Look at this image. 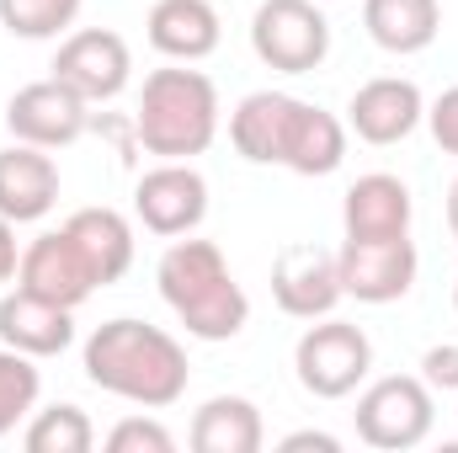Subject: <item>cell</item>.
<instances>
[{
    "label": "cell",
    "instance_id": "obj_2",
    "mask_svg": "<svg viewBox=\"0 0 458 453\" xmlns=\"http://www.w3.org/2000/svg\"><path fill=\"white\" fill-rule=\"evenodd\" d=\"M155 283H160V299L171 304V315L198 341H229L250 321V299L234 283L225 251L214 240L176 235L155 267Z\"/></svg>",
    "mask_w": 458,
    "mask_h": 453
},
{
    "label": "cell",
    "instance_id": "obj_19",
    "mask_svg": "<svg viewBox=\"0 0 458 453\" xmlns=\"http://www.w3.org/2000/svg\"><path fill=\"white\" fill-rule=\"evenodd\" d=\"M362 27L384 54H421L443 32L437 0H362Z\"/></svg>",
    "mask_w": 458,
    "mask_h": 453
},
{
    "label": "cell",
    "instance_id": "obj_14",
    "mask_svg": "<svg viewBox=\"0 0 458 453\" xmlns=\"http://www.w3.org/2000/svg\"><path fill=\"white\" fill-rule=\"evenodd\" d=\"M421 117H427L421 86L416 81H400V75H378V81L357 86V97L346 102V128L362 144H378V150L411 139Z\"/></svg>",
    "mask_w": 458,
    "mask_h": 453
},
{
    "label": "cell",
    "instance_id": "obj_29",
    "mask_svg": "<svg viewBox=\"0 0 458 453\" xmlns=\"http://www.w3.org/2000/svg\"><path fill=\"white\" fill-rule=\"evenodd\" d=\"M283 453H342V438H331V432H288L283 443H277Z\"/></svg>",
    "mask_w": 458,
    "mask_h": 453
},
{
    "label": "cell",
    "instance_id": "obj_28",
    "mask_svg": "<svg viewBox=\"0 0 458 453\" xmlns=\"http://www.w3.org/2000/svg\"><path fill=\"white\" fill-rule=\"evenodd\" d=\"M421 379H427V389H437V395H458V346H432L427 357H421Z\"/></svg>",
    "mask_w": 458,
    "mask_h": 453
},
{
    "label": "cell",
    "instance_id": "obj_32",
    "mask_svg": "<svg viewBox=\"0 0 458 453\" xmlns=\"http://www.w3.org/2000/svg\"><path fill=\"white\" fill-rule=\"evenodd\" d=\"M454 310H458V283H454Z\"/></svg>",
    "mask_w": 458,
    "mask_h": 453
},
{
    "label": "cell",
    "instance_id": "obj_10",
    "mask_svg": "<svg viewBox=\"0 0 458 453\" xmlns=\"http://www.w3.org/2000/svg\"><path fill=\"white\" fill-rule=\"evenodd\" d=\"M48 70H54V81H64L75 97H86L97 107V102L123 97L133 54H128V43L117 38L113 27H81V32H70L59 43V54H54Z\"/></svg>",
    "mask_w": 458,
    "mask_h": 453
},
{
    "label": "cell",
    "instance_id": "obj_21",
    "mask_svg": "<svg viewBox=\"0 0 458 453\" xmlns=\"http://www.w3.org/2000/svg\"><path fill=\"white\" fill-rule=\"evenodd\" d=\"M64 229L81 245V256L91 261V272H97L102 288L117 283L133 267V229H128V219L117 209H81V214L64 219Z\"/></svg>",
    "mask_w": 458,
    "mask_h": 453
},
{
    "label": "cell",
    "instance_id": "obj_33",
    "mask_svg": "<svg viewBox=\"0 0 458 453\" xmlns=\"http://www.w3.org/2000/svg\"><path fill=\"white\" fill-rule=\"evenodd\" d=\"M326 5H331V0H326Z\"/></svg>",
    "mask_w": 458,
    "mask_h": 453
},
{
    "label": "cell",
    "instance_id": "obj_12",
    "mask_svg": "<svg viewBox=\"0 0 458 453\" xmlns=\"http://www.w3.org/2000/svg\"><path fill=\"white\" fill-rule=\"evenodd\" d=\"M16 288L38 294V299H48V304H64V310H81L102 283H97L91 261L81 256V245L70 240V229H48V235H38V240L21 251Z\"/></svg>",
    "mask_w": 458,
    "mask_h": 453
},
{
    "label": "cell",
    "instance_id": "obj_15",
    "mask_svg": "<svg viewBox=\"0 0 458 453\" xmlns=\"http://www.w3.org/2000/svg\"><path fill=\"white\" fill-rule=\"evenodd\" d=\"M411 214H416L411 187L389 171H373L346 187L342 229L346 240H394V235H411Z\"/></svg>",
    "mask_w": 458,
    "mask_h": 453
},
{
    "label": "cell",
    "instance_id": "obj_23",
    "mask_svg": "<svg viewBox=\"0 0 458 453\" xmlns=\"http://www.w3.org/2000/svg\"><path fill=\"white\" fill-rule=\"evenodd\" d=\"M21 443H27V453H91L97 449V427H91V416L81 406L64 400V406L38 411L27 422V432H21Z\"/></svg>",
    "mask_w": 458,
    "mask_h": 453
},
{
    "label": "cell",
    "instance_id": "obj_5",
    "mask_svg": "<svg viewBox=\"0 0 458 453\" xmlns=\"http://www.w3.org/2000/svg\"><path fill=\"white\" fill-rule=\"evenodd\" d=\"M250 48L267 70L310 75L331 54V21L320 0H261L250 16Z\"/></svg>",
    "mask_w": 458,
    "mask_h": 453
},
{
    "label": "cell",
    "instance_id": "obj_13",
    "mask_svg": "<svg viewBox=\"0 0 458 453\" xmlns=\"http://www.w3.org/2000/svg\"><path fill=\"white\" fill-rule=\"evenodd\" d=\"M299 97L288 91H250L234 113H229V144L250 160V166H288V150H293V133L304 123Z\"/></svg>",
    "mask_w": 458,
    "mask_h": 453
},
{
    "label": "cell",
    "instance_id": "obj_17",
    "mask_svg": "<svg viewBox=\"0 0 458 453\" xmlns=\"http://www.w3.org/2000/svg\"><path fill=\"white\" fill-rule=\"evenodd\" d=\"M149 48L176 59V64H198L219 48L225 27H219V11L208 0H155L149 5Z\"/></svg>",
    "mask_w": 458,
    "mask_h": 453
},
{
    "label": "cell",
    "instance_id": "obj_6",
    "mask_svg": "<svg viewBox=\"0 0 458 453\" xmlns=\"http://www.w3.org/2000/svg\"><path fill=\"white\" fill-rule=\"evenodd\" d=\"M293 368H299V384L315 395V400H346L362 379H368V368H373V341L362 326H352V321H320V326H310L299 346H293Z\"/></svg>",
    "mask_w": 458,
    "mask_h": 453
},
{
    "label": "cell",
    "instance_id": "obj_4",
    "mask_svg": "<svg viewBox=\"0 0 458 453\" xmlns=\"http://www.w3.org/2000/svg\"><path fill=\"white\" fill-rule=\"evenodd\" d=\"M357 438L378 453H405V449H421L432 438V422H437V400L427 389V379L416 373H389L378 384H368L357 395Z\"/></svg>",
    "mask_w": 458,
    "mask_h": 453
},
{
    "label": "cell",
    "instance_id": "obj_9",
    "mask_svg": "<svg viewBox=\"0 0 458 453\" xmlns=\"http://www.w3.org/2000/svg\"><path fill=\"white\" fill-rule=\"evenodd\" d=\"M133 214L139 225L160 240H176V235H192L208 214V182L192 171V160H160L155 171L139 176L133 187Z\"/></svg>",
    "mask_w": 458,
    "mask_h": 453
},
{
    "label": "cell",
    "instance_id": "obj_22",
    "mask_svg": "<svg viewBox=\"0 0 458 453\" xmlns=\"http://www.w3.org/2000/svg\"><path fill=\"white\" fill-rule=\"evenodd\" d=\"M346 160V123L331 117L326 107H304V123L293 133L288 150V171L293 176H331Z\"/></svg>",
    "mask_w": 458,
    "mask_h": 453
},
{
    "label": "cell",
    "instance_id": "obj_26",
    "mask_svg": "<svg viewBox=\"0 0 458 453\" xmlns=\"http://www.w3.org/2000/svg\"><path fill=\"white\" fill-rule=\"evenodd\" d=\"M176 438L155 422V416H128L107 432V453H171Z\"/></svg>",
    "mask_w": 458,
    "mask_h": 453
},
{
    "label": "cell",
    "instance_id": "obj_27",
    "mask_svg": "<svg viewBox=\"0 0 458 453\" xmlns=\"http://www.w3.org/2000/svg\"><path fill=\"white\" fill-rule=\"evenodd\" d=\"M427 128H432L437 150L458 155V86H448V91H443V97L427 107Z\"/></svg>",
    "mask_w": 458,
    "mask_h": 453
},
{
    "label": "cell",
    "instance_id": "obj_18",
    "mask_svg": "<svg viewBox=\"0 0 458 453\" xmlns=\"http://www.w3.org/2000/svg\"><path fill=\"white\" fill-rule=\"evenodd\" d=\"M75 310L64 304H48L27 288H11L0 299V346H16L27 357H59L70 341H75Z\"/></svg>",
    "mask_w": 458,
    "mask_h": 453
},
{
    "label": "cell",
    "instance_id": "obj_1",
    "mask_svg": "<svg viewBox=\"0 0 458 453\" xmlns=\"http://www.w3.org/2000/svg\"><path fill=\"white\" fill-rule=\"evenodd\" d=\"M86 379L102 395H117L128 406L165 411L187 395L192 368H187V346L171 331L117 315L86 337Z\"/></svg>",
    "mask_w": 458,
    "mask_h": 453
},
{
    "label": "cell",
    "instance_id": "obj_16",
    "mask_svg": "<svg viewBox=\"0 0 458 453\" xmlns=\"http://www.w3.org/2000/svg\"><path fill=\"white\" fill-rule=\"evenodd\" d=\"M59 203V166L38 144L0 150V214L11 225H38Z\"/></svg>",
    "mask_w": 458,
    "mask_h": 453
},
{
    "label": "cell",
    "instance_id": "obj_31",
    "mask_svg": "<svg viewBox=\"0 0 458 453\" xmlns=\"http://www.w3.org/2000/svg\"><path fill=\"white\" fill-rule=\"evenodd\" d=\"M448 229H454V240H458V182L448 187Z\"/></svg>",
    "mask_w": 458,
    "mask_h": 453
},
{
    "label": "cell",
    "instance_id": "obj_11",
    "mask_svg": "<svg viewBox=\"0 0 458 453\" xmlns=\"http://www.w3.org/2000/svg\"><path fill=\"white\" fill-rule=\"evenodd\" d=\"M336 267H342V294L357 304H394L411 294L416 283V245L411 235H394V240H346L336 251Z\"/></svg>",
    "mask_w": 458,
    "mask_h": 453
},
{
    "label": "cell",
    "instance_id": "obj_25",
    "mask_svg": "<svg viewBox=\"0 0 458 453\" xmlns=\"http://www.w3.org/2000/svg\"><path fill=\"white\" fill-rule=\"evenodd\" d=\"M75 16H81V0H0V27L27 43L59 38L64 27H75Z\"/></svg>",
    "mask_w": 458,
    "mask_h": 453
},
{
    "label": "cell",
    "instance_id": "obj_30",
    "mask_svg": "<svg viewBox=\"0 0 458 453\" xmlns=\"http://www.w3.org/2000/svg\"><path fill=\"white\" fill-rule=\"evenodd\" d=\"M16 267H21V251H16V225L0 214V283H11V278H16Z\"/></svg>",
    "mask_w": 458,
    "mask_h": 453
},
{
    "label": "cell",
    "instance_id": "obj_3",
    "mask_svg": "<svg viewBox=\"0 0 458 453\" xmlns=\"http://www.w3.org/2000/svg\"><path fill=\"white\" fill-rule=\"evenodd\" d=\"M133 133L160 160H192L219 133V91L203 70H155L139 91Z\"/></svg>",
    "mask_w": 458,
    "mask_h": 453
},
{
    "label": "cell",
    "instance_id": "obj_8",
    "mask_svg": "<svg viewBox=\"0 0 458 453\" xmlns=\"http://www.w3.org/2000/svg\"><path fill=\"white\" fill-rule=\"evenodd\" d=\"M272 299H277V310L293 315V321H326V315L346 299L336 251L310 245V240L283 245L277 261H272Z\"/></svg>",
    "mask_w": 458,
    "mask_h": 453
},
{
    "label": "cell",
    "instance_id": "obj_7",
    "mask_svg": "<svg viewBox=\"0 0 458 453\" xmlns=\"http://www.w3.org/2000/svg\"><path fill=\"white\" fill-rule=\"evenodd\" d=\"M5 128L16 144H38V150H70L86 128H91V102L75 97L64 81H32L5 102Z\"/></svg>",
    "mask_w": 458,
    "mask_h": 453
},
{
    "label": "cell",
    "instance_id": "obj_20",
    "mask_svg": "<svg viewBox=\"0 0 458 453\" xmlns=\"http://www.w3.org/2000/svg\"><path fill=\"white\" fill-rule=\"evenodd\" d=\"M261 443H267V427L245 395H214L192 416V449L198 453H261Z\"/></svg>",
    "mask_w": 458,
    "mask_h": 453
},
{
    "label": "cell",
    "instance_id": "obj_24",
    "mask_svg": "<svg viewBox=\"0 0 458 453\" xmlns=\"http://www.w3.org/2000/svg\"><path fill=\"white\" fill-rule=\"evenodd\" d=\"M38 389H43L38 357H27V352H16V346H0V438H11V432L32 416Z\"/></svg>",
    "mask_w": 458,
    "mask_h": 453
}]
</instances>
